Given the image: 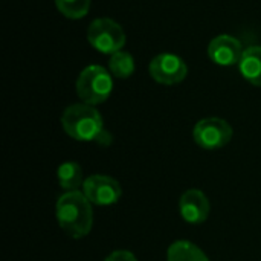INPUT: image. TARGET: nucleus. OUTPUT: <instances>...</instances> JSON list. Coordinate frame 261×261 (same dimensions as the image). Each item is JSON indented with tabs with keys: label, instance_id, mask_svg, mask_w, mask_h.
Returning a JSON list of instances; mask_svg holds the SVG:
<instances>
[{
	"label": "nucleus",
	"instance_id": "nucleus-1",
	"mask_svg": "<svg viewBox=\"0 0 261 261\" xmlns=\"http://www.w3.org/2000/svg\"><path fill=\"white\" fill-rule=\"evenodd\" d=\"M55 216L60 228L72 239H83L92 231V203L83 191H66L61 194L55 205Z\"/></svg>",
	"mask_w": 261,
	"mask_h": 261
},
{
	"label": "nucleus",
	"instance_id": "nucleus-2",
	"mask_svg": "<svg viewBox=\"0 0 261 261\" xmlns=\"http://www.w3.org/2000/svg\"><path fill=\"white\" fill-rule=\"evenodd\" d=\"M61 127L72 139L80 142L99 141L106 135L101 113L84 102L72 104L63 112Z\"/></svg>",
	"mask_w": 261,
	"mask_h": 261
},
{
	"label": "nucleus",
	"instance_id": "nucleus-3",
	"mask_svg": "<svg viewBox=\"0 0 261 261\" xmlns=\"http://www.w3.org/2000/svg\"><path fill=\"white\" fill-rule=\"evenodd\" d=\"M113 90L112 73L102 66L86 67L76 80V93L84 104L98 106L107 101Z\"/></svg>",
	"mask_w": 261,
	"mask_h": 261
},
{
	"label": "nucleus",
	"instance_id": "nucleus-4",
	"mask_svg": "<svg viewBox=\"0 0 261 261\" xmlns=\"http://www.w3.org/2000/svg\"><path fill=\"white\" fill-rule=\"evenodd\" d=\"M89 43L102 54H115L122 50L125 44V34L122 28L112 18H96L87 29Z\"/></svg>",
	"mask_w": 261,
	"mask_h": 261
},
{
	"label": "nucleus",
	"instance_id": "nucleus-5",
	"mask_svg": "<svg viewBox=\"0 0 261 261\" xmlns=\"http://www.w3.org/2000/svg\"><path fill=\"white\" fill-rule=\"evenodd\" d=\"M232 127L222 118H205L193 128L194 142L208 151H214L228 145L232 139Z\"/></svg>",
	"mask_w": 261,
	"mask_h": 261
},
{
	"label": "nucleus",
	"instance_id": "nucleus-6",
	"mask_svg": "<svg viewBox=\"0 0 261 261\" xmlns=\"http://www.w3.org/2000/svg\"><path fill=\"white\" fill-rule=\"evenodd\" d=\"M83 193L92 205L109 206L116 203L122 196L119 182L106 174H92L84 179Z\"/></svg>",
	"mask_w": 261,
	"mask_h": 261
},
{
	"label": "nucleus",
	"instance_id": "nucleus-7",
	"mask_svg": "<svg viewBox=\"0 0 261 261\" xmlns=\"http://www.w3.org/2000/svg\"><path fill=\"white\" fill-rule=\"evenodd\" d=\"M188 67L185 61L174 54H161L156 55L150 63L151 78L164 86H173L185 80Z\"/></svg>",
	"mask_w": 261,
	"mask_h": 261
},
{
	"label": "nucleus",
	"instance_id": "nucleus-8",
	"mask_svg": "<svg viewBox=\"0 0 261 261\" xmlns=\"http://www.w3.org/2000/svg\"><path fill=\"white\" fill-rule=\"evenodd\" d=\"M211 205L203 191L197 188L187 190L179 200L180 217L190 225H200L210 217Z\"/></svg>",
	"mask_w": 261,
	"mask_h": 261
},
{
	"label": "nucleus",
	"instance_id": "nucleus-9",
	"mask_svg": "<svg viewBox=\"0 0 261 261\" xmlns=\"http://www.w3.org/2000/svg\"><path fill=\"white\" fill-rule=\"evenodd\" d=\"M243 52L245 50L242 43L236 37L228 34L216 37L208 46V57L213 60V63L225 67L239 64Z\"/></svg>",
	"mask_w": 261,
	"mask_h": 261
},
{
	"label": "nucleus",
	"instance_id": "nucleus-10",
	"mask_svg": "<svg viewBox=\"0 0 261 261\" xmlns=\"http://www.w3.org/2000/svg\"><path fill=\"white\" fill-rule=\"evenodd\" d=\"M240 73L252 86L261 87V46H251L243 52L239 63Z\"/></svg>",
	"mask_w": 261,
	"mask_h": 261
},
{
	"label": "nucleus",
	"instance_id": "nucleus-11",
	"mask_svg": "<svg viewBox=\"0 0 261 261\" xmlns=\"http://www.w3.org/2000/svg\"><path fill=\"white\" fill-rule=\"evenodd\" d=\"M167 261H211L194 243L187 240L174 242L167 251Z\"/></svg>",
	"mask_w": 261,
	"mask_h": 261
},
{
	"label": "nucleus",
	"instance_id": "nucleus-12",
	"mask_svg": "<svg viewBox=\"0 0 261 261\" xmlns=\"http://www.w3.org/2000/svg\"><path fill=\"white\" fill-rule=\"evenodd\" d=\"M57 179H58V185L64 191H78V188L83 187V184H84L81 167L72 161L63 162L58 167Z\"/></svg>",
	"mask_w": 261,
	"mask_h": 261
},
{
	"label": "nucleus",
	"instance_id": "nucleus-13",
	"mask_svg": "<svg viewBox=\"0 0 261 261\" xmlns=\"http://www.w3.org/2000/svg\"><path fill=\"white\" fill-rule=\"evenodd\" d=\"M109 70L112 73V76L124 80L133 75L135 72V60L132 57V54L124 52V50H118L110 57L109 61Z\"/></svg>",
	"mask_w": 261,
	"mask_h": 261
},
{
	"label": "nucleus",
	"instance_id": "nucleus-14",
	"mask_svg": "<svg viewBox=\"0 0 261 261\" xmlns=\"http://www.w3.org/2000/svg\"><path fill=\"white\" fill-rule=\"evenodd\" d=\"M57 9L67 18H81L89 12L90 0H55Z\"/></svg>",
	"mask_w": 261,
	"mask_h": 261
},
{
	"label": "nucleus",
	"instance_id": "nucleus-15",
	"mask_svg": "<svg viewBox=\"0 0 261 261\" xmlns=\"http://www.w3.org/2000/svg\"><path fill=\"white\" fill-rule=\"evenodd\" d=\"M104 261H138V258L130 251L118 249V251H113L110 255H107Z\"/></svg>",
	"mask_w": 261,
	"mask_h": 261
}]
</instances>
